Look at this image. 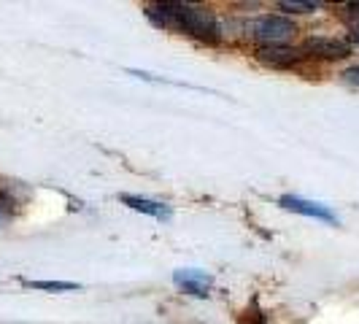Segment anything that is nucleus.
<instances>
[{
	"mask_svg": "<svg viewBox=\"0 0 359 324\" xmlns=\"http://www.w3.org/2000/svg\"><path fill=\"white\" fill-rule=\"evenodd\" d=\"M144 11L149 22L160 30L198 38L205 43L222 41V27L211 8L192 6V3H154V6H146Z\"/></svg>",
	"mask_w": 359,
	"mask_h": 324,
	"instance_id": "obj_1",
	"label": "nucleus"
},
{
	"mask_svg": "<svg viewBox=\"0 0 359 324\" xmlns=\"http://www.w3.org/2000/svg\"><path fill=\"white\" fill-rule=\"evenodd\" d=\"M249 38H254L259 46H284L289 38L297 33V25L284 14H265L246 25Z\"/></svg>",
	"mask_w": 359,
	"mask_h": 324,
	"instance_id": "obj_2",
	"label": "nucleus"
},
{
	"mask_svg": "<svg viewBox=\"0 0 359 324\" xmlns=\"http://www.w3.org/2000/svg\"><path fill=\"white\" fill-rule=\"evenodd\" d=\"M173 284L179 292L189 295V297H211V289H214V276L208 270H200V268H181L173 273Z\"/></svg>",
	"mask_w": 359,
	"mask_h": 324,
	"instance_id": "obj_3",
	"label": "nucleus"
},
{
	"mask_svg": "<svg viewBox=\"0 0 359 324\" xmlns=\"http://www.w3.org/2000/svg\"><path fill=\"white\" fill-rule=\"evenodd\" d=\"M278 205H281L284 211L308 216V219H316V222H324V224H341L338 214H332V211H330L324 203L300 198V195H281V198H278Z\"/></svg>",
	"mask_w": 359,
	"mask_h": 324,
	"instance_id": "obj_4",
	"label": "nucleus"
},
{
	"mask_svg": "<svg viewBox=\"0 0 359 324\" xmlns=\"http://www.w3.org/2000/svg\"><path fill=\"white\" fill-rule=\"evenodd\" d=\"M308 57H324V60H343L351 54V43L343 41V38L332 36H311L303 43V52Z\"/></svg>",
	"mask_w": 359,
	"mask_h": 324,
	"instance_id": "obj_5",
	"label": "nucleus"
},
{
	"mask_svg": "<svg viewBox=\"0 0 359 324\" xmlns=\"http://www.w3.org/2000/svg\"><path fill=\"white\" fill-rule=\"evenodd\" d=\"M119 203L138 211V214H146L157 222H170L173 219V208L168 203H160V200H151V198H141V195H119Z\"/></svg>",
	"mask_w": 359,
	"mask_h": 324,
	"instance_id": "obj_6",
	"label": "nucleus"
},
{
	"mask_svg": "<svg viewBox=\"0 0 359 324\" xmlns=\"http://www.w3.org/2000/svg\"><path fill=\"white\" fill-rule=\"evenodd\" d=\"M257 60L270 68H292L300 60V52L289 46H257Z\"/></svg>",
	"mask_w": 359,
	"mask_h": 324,
	"instance_id": "obj_7",
	"label": "nucleus"
},
{
	"mask_svg": "<svg viewBox=\"0 0 359 324\" xmlns=\"http://www.w3.org/2000/svg\"><path fill=\"white\" fill-rule=\"evenodd\" d=\"M324 3H313V0H281L278 3V8L281 11H287V14H313V11H319Z\"/></svg>",
	"mask_w": 359,
	"mask_h": 324,
	"instance_id": "obj_8",
	"label": "nucleus"
},
{
	"mask_svg": "<svg viewBox=\"0 0 359 324\" xmlns=\"http://www.w3.org/2000/svg\"><path fill=\"white\" fill-rule=\"evenodd\" d=\"M25 287L46 289V292H73V289H79V284H73V281H25Z\"/></svg>",
	"mask_w": 359,
	"mask_h": 324,
	"instance_id": "obj_9",
	"label": "nucleus"
},
{
	"mask_svg": "<svg viewBox=\"0 0 359 324\" xmlns=\"http://www.w3.org/2000/svg\"><path fill=\"white\" fill-rule=\"evenodd\" d=\"M348 8H351L348 11V33H351V41L359 43V3H351Z\"/></svg>",
	"mask_w": 359,
	"mask_h": 324,
	"instance_id": "obj_10",
	"label": "nucleus"
},
{
	"mask_svg": "<svg viewBox=\"0 0 359 324\" xmlns=\"http://www.w3.org/2000/svg\"><path fill=\"white\" fill-rule=\"evenodd\" d=\"M343 84H348V87H359V65H351V68H346L341 76Z\"/></svg>",
	"mask_w": 359,
	"mask_h": 324,
	"instance_id": "obj_11",
	"label": "nucleus"
},
{
	"mask_svg": "<svg viewBox=\"0 0 359 324\" xmlns=\"http://www.w3.org/2000/svg\"><path fill=\"white\" fill-rule=\"evenodd\" d=\"M11 214H14V208H11V200L6 198V195H0V227L11 219Z\"/></svg>",
	"mask_w": 359,
	"mask_h": 324,
	"instance_id": "obj_12",
	"label": "nucleus"
},
{
	"mask_svg": "<svg viewBox=\"0 0 359 324\" xmlns=\"http://www.w3.org/2000/svg\"><path fill=\"white\" fill-rule=\"evenodd\" d=\"M249 324H265V322H262V319H257V322H249Z\"/></svg>",
	"mask_w": 359,
	"mask_h": 324,
	"instance_id": "obj_13",
	"label": "nucleus"
}]
</instances>
